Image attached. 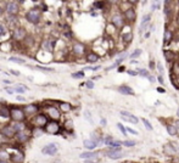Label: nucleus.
<instances>
[{
  "label": "nucleus",
  "mask_w": 179,
  "mask_h": 163,
  "mask_svg": "<svg viewBox=\"0 0 179 163\" xmlns=\"http://www.w3.org/2000/svg\"><path fill=\"white\" fill-rule=\"evenodd\" d=\"M177 22H178V25H179V16H178V19H177Z\"/></svg>",
  "instance_id": "nucleus-62"
},
{
  "label": "nucleus",
  "mask_w": 179,
  "mask_h": 163,
  "mask_svg": "<svg viewBox=\"0 0 179 163\" xmlns=\"http://www.w3.org/2000/svg\"><path fill=\"white\" fill-rule=\"evenodd\" d=\"M10 73L13 74V76H20V72H18V71H15V70H10Z\"/></svg>",
  "instance_id": "nucleus-50"
},
{
  "label": "nucleus",
  "mask_w": 179,
  "mask_h": 163,
  "mask_svg": "<svg viewBox=\"0 0 179 163\" xmlns=\"http://www.w3.org/2000/svg\"><path fill=\"white\" fill-rule=\"evenodd\" d=\"M112 23L113 26H116L117 28H122V27H124V17L121 13H114L112 16Z\"/></svg>",
  "instance_id": "nucleus-5"
},
{
  "label": "nucleus",
  "mask_w": 179,
  "mask_h": 163,
  "mask_svg": "<svg viewBox=\"0 0 179 163\" xmlns=\"http://www.w3.org/2000/svg\"><path fill=\"white\" fill-rule=\"evenodd\" d=\"M143 123H144L145 128L148 129V130H152V125H151V123H150V122L146 119V118H143Z\"/></svg>",
  "instance_id": "nucleus-34"
},
{
  "label": "nucleus",
  "mask_w": 179,
  "mask_h": 163,
  "mask_svg": "<svg viewBox=\"0 0 179 163\" xmlns=\"http://www.w3.org/2000/svg\"><path fill=\"white\" fill-rule=\"evenodd\" d=\"M37 111H38V107H37L35 105H28V106L25 107L26 113H37Z\"/></svg>",
  "instance_id": "nucleus-23"
},
{
  "label": "nucleus",
  "mask_w": 179,
  "mask_h": 163,
  "mask_svg": "<svg viewBox=\"0 0 179 163\" xmlns=\"http://www.w3.org/2000/svg\"><path fill=\"white\" fill-rule=\"evenodd\" d=\"M119 115H121L123 121L130 122V123H133V124H138V123H139V118H138L136 116L133 115V113L128 112V111H121V112H119Z\"/></svg>",
  "instance_id": "nucleus-3"
},
{
  "label": "nucleus",
  "mask_w": 179,
  "mask_h": 163,
  "mask_svg": "<svg viewBox=\"0 0 179 163\" xmlns=\"http://www.w3.org/2000/svg\"><path fill=\"white\" fill-rule=\"evenodd\" d=\"M60 107H61L62 111H70L71 110V105H70V103H61V106H60Z\"/></svg>",
  "instance_id": "nucleus-38"
},
{
  "label": "nucleus",
  "mask_w": 179,
  "mask_h": 163,
  "mask_svg": "<svg viewBox=\"0 0 179 163\" xmlns=\"http://www.w3.org/2000/svg\"><path fill=\"white\" fill-rule=\"evenodd\" d=\"M57 151H59V147H57V145L54 144V142L44 146L43 150H42V152L44 153V155H49V156H55L57 153Z\"/></svg>",
  "instance_id": "nucleus-4"
},
{
  "label": "nucleus",
  "mask_w": 179,
  "mask_h": 163,
  "mask_svg": "<svg viewBox=\"0 0 179 163\" xmlns=\"http://www.w3.org/2000/svg\"><path fill=\"white\" fill-rule=\"evenodd\" d=\"M166 129H167V133L169 135H172V136H176V135L178 134V130H177V128L174 125H167Z\"/></svg>",
  "instance_id": "nucleus-22"
},
{
  "label": "nucleus",
  "mask_w": 179,
  "mask_h": 163,
  "mask_svg": "<svg viewBox=\"0 0 179 163\" xmlns=\"http://www.w3.org/2000/svg\"><path fill=\"white\" fill-rule=\"evenodd\" d=\"M47 123H48V121H47V118H45V116H43V115H40V116H38L35 118V124L37 125L43 127V125H45Z\"/></svg>",
  "instance_id": "nucleus-16"
},
{
  "label": "nucleus",
  "mask_w": 179,
  "mask_h": 163,
  "mask_svg": "<svg viewBox=\"0 0 179 163\" xmlns=\"http://www.w3.org/2000/svg\"><path fill=\"white\" fill-rule=\"evenodd\" d=\"M99 60V55L98 54H95V52H90L87 55V61L90 62V63H94Z\"/></svg>",
  "instance_id": "nucleus-17"
},
{
  "label": "nucleus",
  "mask_w": 179,
  "mask_h": 163,
  "mask_svg": "<svg viewBox=\"0 0 179 163\" xmlns=\"http://www.w3.org/2000/svg\"><path fill=\"white\" fill-rule=\"evenodd\" d=\"M59 130H60V127L56 122H51V123H49L47 125V132L51 133V134H57Z\"/></svg>",
  "instance_id": "nucleus-11"
},
{
  "label": "nucleus",
  "mask_w": 179,
  "mask_h": 163,
  "mask_svg": "<svg viewBox=\"0 0 179 163\" xmlns=\"http://www.w3.org/2000/svg\"><path fill=\"white\" fill-rule=\"evenodd\" d=\"M6 34V29L1 23H0V35H5Z\"/></svg>",
  "instance_id": "nucleus-43"
},
{
  "label": "nucleus",
  "mask_w": 179,
  "mask_h": 163,
  "mask_svg": "<svg viewBox=\"0 0 179 163\" xmlns=\"http://www.w3.org/2000/svg\"><path fill=\"white\" fill-rule=\"evenodd\" d=\"M0 163H5V161H0Z\"/></svg>",
  "instance_id": "nucleus-63"
},
{
  "label": "nucleus",
  "mask_w": 179,
  "mask_h": 163,
  "mask_svg": "<svg viewBox=\"0 0 179 163\" xmlns=\"http://www.w3.org/2000/svg\"><path fill=\"white\" fill-rule=\"evenodd\" d=\"M164 57H166V60H167L168 62H171V60L173 58V52L166 50V51H164Z\"/></svg>",
  "instance_id": "nucleus-33"
},
{
  "label": "nucleus",
  "mask_w": 179,
  "mask_h": 163,
  "mask_svg": "<svg viewBox=\"0 0 179 163\" xmlns=\"http://www.w3.org/2000/svg\"><path fill=\"white\" fill-rule=\"evenodd\" d=\"M15 130H13V128L11 125H6V127H4V128L1 129V134L4 135V136H6V138H13L15 136Z\"/></svg>",
  "instance_id": "nucleus-9"
},
{
  "label": "nucleus",
  "mask_w": 179,
  "mask_h": 163,
  "mask_svg": "<svg viewBox=\"0 0 179 163\" xmlns=\"http://www.w3.org/2000/svg\"><path fill=\"white\" fill-rule=\"evenodd\" d=\"M177 116L179 117V107H178V110H177Z\"/></svg>",
  "instance_id": "nucleus-60"
},
{
  "label": "nucleus",
  "mask_w": 179,
  "mask_h": 163,
  "mask_svg": "<svg viewBox=\"0 0 179 163\" xmlns=\"http://www.w3.org/2000/svg\"><path fill=\"white\" fill-rule=\"evenodd\" d=\"M84 117L89 121V123H90V124H93V118H91V116H90V112H89V111H84Z\"/></svg>",
  "instance_id": "nucleus-37"
},
{
  "label": "nucleus",
  "mask_w": 179,
  "mask_h": 163,
  "mask_svg": "<svg viewBox=\"0 0 179 163\" xmlns=\"http://www.w3.org/2000/svg\"><path fill=\"white\" fill-rule=\"evenodd\" d=\"M122 40L124 43H130L133 40V33L132 32H127V33H123L122 34Z\"/></svg>",
  "instance_id": "nucleus-19"
},
{
  "label": "nucleus",
  "mask_w": 179,
  "mask_h": 163,
  "mask_svg": "<svg viewBox=\"0 0 179 163\" xmlns=\"http://www.w3.org/2000/svg\"><path fill=\"white\" fill-rule=\"evenodd\" d=\"M83 145H84V147H85V148H88V150H94V148H95L96 146H98V144H96L95 141H93V140H91V139L84 140Z\"/></svg>",
  "instance_id": "nucleus-12"
},
{
  "label": "nucleus",
  "mask_w": 179,
  "mask_h": 163,
  "mask_svg": "<svg viewBox=\"0 0 179 163\" xmlns=\"http://www.w3.org/2000/svg\"><path fill=\"white\" fill-rule=\"evenodd\" d=\"M117 90L119 94H123V95H134V90L130 87H128V85H121V87L117 88Z\"/></svg>",
  "instance_id": "nucleus-10"
},
{
  "label": "nucleus",
  "mask_w": 179,
  "mask_h": 163,
  "mask_svg": "<svg viewBox=\"0 0 179 163\" xmlns=\"http://www.w3.org/2000/svg\"><path fill=\"white\" fill-rule=\"evenodd\" d=\"M108 146L113 148V147H119V146H122V141H119V140H112V141H110L108 144Z\"/></svg>",
  "instance_id": "nucleus-28"
},
{
  "label": "nucleus",
  "mask_w": 179,
  "mask_h": 163,
  "mask_svg": "<svg viewBox=\"0 0 179 163\" xmlns=\"http://www.w3.org/2000/svg\"><path fill=\"white\" fill-rule=\"evenodd\" d=\"M106 156L111 160H121L122 157H124V152H122L121 147H113L106 151Z\"/></svg>",
  "instance_id": "nucleus-2"
},
{
  "label": "nucleus",
  "mask_w": 179,
  "mask_h": 163,
  "mask_svg": "<svg viewBox=\"0 0 179 163\" xmlns=\"http://www.w3.org/2000/svg\"><path fill=\"white\" fill-rule=\"evenodd\" d=\"M158 5H160V3H158V1H155V3H152V6H151V10L154 11V10H156V9H158V7H160Z\"/></svg>",
  "instance_id": "nucleus-45"
},
{
  "label": "nucleus",
  "mask_w": 179,
  "mask_h": 163,
  "mask_svg": "<svg viewBox=\"0 0 179 163\" xmlns=\"http://www.w3.org/2000/svg\"><path fill=\"white\" fill-rule=\"evenodd\" d=\"M98 162H99L98 158H90V160H88L85 163H98Z\"/></svg>",
  "instance_id": "nucleus-47"
},
{
  "label": "nucleus",
  "mask_w": 179,
  "mask_h": 163,
  "mask_svg": "<svg viewBox=\"0 0 179 163\" xmlns=\"http://www.w3.org/2000/svg\"><path fill=\"white\" fill-rule=\"evenodd\" d=\"M6 10H7V12L10 13V15H16V13L18 12V10H20V6H18V3H16V1L7 3V5H6Z\"/></svg>",
  "instance_id": "nucleus-7"
},
{
  "label": "nucleus",
  "mask_w": 179,
  "mask_h": 163,
  "mask_svg": "<svg viewBox=\"0 0 179 163\" xmlns=\"http://www.w3.org/2000/svg\"><path fill=\"white\" fill-rule=\"evenodd\" d=\"M149 67H150L151 70H154V68H155V62H154V61H150V65H149Z\"/></svg>",
  "instance_id": "nucleus-53"
},
{
  "label": "nucleus",
  "mask_w": 179,
  "mask_h": 163,
  "mask_svg": "<svg viewBox=\"0 0 179 163\" xmlns=\"http://www.w3.org/2000/svg\"><path fill=\"white\" fill-rule=\"evenodd\" d=\"M172 38H173V33H172V32L169 30V29H166V32H164V37H163L164 43L168 44V43L172 40Z\"/></svg>",
  "instance_id": "nucleus-20"
},
{
  "label": "nucleus",
  "mask_w": 179,
  "mask_h": 163,
  "mask_svg": "<svg viewBox=\"0 0 179 163\" xmlns=\"http://www.w3.org/2000/svg\"><path fill=\"white\" fill-rule=\"evenodd\" d=\"M11 158H12V161L16 162V163H18V162L22 161V156H21V155H13V156H11Z\"/></svg>",
  "instance_id": "nucleus-39"
},
{
  "label": "nucleus",
  "mask_w": 179,
  "mask_h": 163,
  "mask_svg": "<svg viewBox=\"0 0 179 163\" xmlns=\"http://www.w3.org/2000/svg\"><path fill=\"white\" fill-rule=\"evenodd\" d=\"M157 91L158 93H166V90H164L163 88H157Z\"/></svg>",
  "instance_id": "nucleus-56"
},
{
  "label": "nucleus",
  "mask_w": 179,
  "mask_h": 163,
  "mask_svg": "<svg viewBox=\"0 0 179 163\" xmlns=\"http://www.w3.org/2000/svg\"><path fill=\"white\" fill-rule=\"evenodd\" d=\"M84 71H79V72H76V73L72 74V78L75 79H81V78H84Z\"/></svg>",
  "instance_id": "nucleus-31"
},
{
  "label": "nucleus",
  "mask_w": 179,
  "mask_h": 163,
  "mask_svg": "<svg viewBox=\"0 0 179 163\" xmlns=\"http://www.w3.org/2000/svg\"><path fill=\"white\" fill-rule=\"evenodd\" d=\"M40 16H42V13H40V10L39 9H31V10L27 12V15H26V19L28 22H31V23H34L37 25L38 22L40 21Z\"/></svg>",
  "instance_id": "nucleus-1"
},
{
  "label": "nucleus",
  "mask_w": 179,
  "mask_h": 163,
  "mask_svg": "<svg viewBox=\"0 0 179 163\" xmlns=\"http://www.w3.org/2000/svg\"><path fill=\"white\" fill-rule=\"evenodd\" d=\"M123 71H124V67H119L118 68V72H123Z\"/></svg>",
  "instance_id": "nucleus-58"
},
{
  "label": "nucleus",
  "mask_w": 179,
  "mask_h": 163,
  "mask_svg": "<svg viewBox=\"0 0 179 163\" xmlns=\"http://www.w3.org/2000/svg\"><path fill=\"white\" fill-rule=\"evenodd\" d=\"M49 113H50V116H51V117H54V118H59V117H60L59 111L56 110V108H54V107L49 108Z\"/></svg>",
  "instance_id": "nucleus-29"
},
{
  "label": "nucleus",
  "mask_w": 179,
  "mask_h": 163,
  "mask_svg": "<svg viewBox=\"0 0 179 163\" xmlns=\"http://www.w3.org/2000/svg\"><path fill=\"white\" fill-rule=\"evenodd\" d=\"M122 145L123 146H126V147H133V146H135L136 145V142L132 141V140H126V141H122Z\"/></svg>",
  "instance_id": "nucleus-32"
},
{
  "label": "nucleus",
  "mask_w": 179,
  "mask_h": 163,
  "mask_svg": "<svg viewBox=\"0 0 179 163\" xmlns=\"http://www.w3.org/2000/svg\"><path fill=\"white\" fill-rule=\"evenodd\" d=\"M25 35H26V30H25L23 28H17V29L15 30V33H13V37H15L17 40L23 39Z\"/></svg>",
  "instance_id": "nucleus-13"
},
{
  "label": "nucleus",
  "mask_w": 179,
  "mask_h": 163,
  "mask_svg": "<svg viewBox=\"0 0 179 163\" xmlns=\"http://www.w3.org/2000/svg\"><path fill=\"white\" fill-rule=\"evenodd\" d=\"M117 128H118L119 130H121V133H122L123 135H127V133H126L127 130H126V128H124V127H123L121 123H117Z\"/></svg>",
  "instance_id": "nucleus-41"
},
{
  "label": "nucleus",
  "mask_w": 179,
  "mask_h": 163,
  "mask_svg": "<svg viewBox=\"0 0 179 163\" xmlns=\"http://www.w3.org/2000/svg\"><path fill=\"white\" fill-rule=\"evenodd\" d=\"M16 99H17V100H18V101H26V99H25L23 96H17Z\"/></svg>",
  "instance_id": "nucleus-55"
},
{
  "label": "nucleus",
  "mask_w": 179,
  "mask_h": 163,
  "mask_svg": "<svg viewBox=\"0 0 179 163\" xmlns=\"http://www.w3.org/2000/svg\"><path fill=\"white\" fill-rule=\"evenodd\" d=\"M73 51H75V54H77V55H82V54L84 52V45L75 44L73 45Z\"/></svg>",
  "instance_id": "nucleus-15"
},
{
  "label": "nucleus",
  "mask_w": 179,
  "mask_h": 163,
  "mask_svg": "<svg viewBox=\"0 0 179 163\" xmlns=\"http://www.w3.org/2000/svg\"><path fill=\"white\" fill-rule=\"evenodd\" d=\"M37 68L40 70V71H45V72H50V71H53V68H48V67H42V66H38Z\"/></svg>",
  "instance_id": "nucleus-44"
},
{
  "label": "nucleus",
  "mask_w": 179,
  "mask_h": 163,
  "mask_svg": "<svg viewBox=\"0 0 179 163\" xmlns=\"http://www.w3.org/2000/svg\"><path fill=\"white\" fill-rule=\"evenodd\" d=\"M10 116L13 121L18 122V121H22L25 118V112L22 110H20V108H12L10 111Z\"/></svg>",
  "instance_id": "nucleus-6"
},
{
  "label": "nucleus",
  "mask_w": 179,
  "mask_h": 163,
  "mask_svg": "<svg viewBox=\"0 0 179 163\" xmlns=\"http://www.w3.org/2000/svg\"><path fill=\"white\" fill-rule=\"evenodd\" d=\"M157 68H158V72H160V73H163V67H162V65H161V63H157Z\"/></svg>",
  "instance_id": "nucleus-48"
},
{
  "label": "nucleus",
  "mask_w": 179,
  "mask_h": 163,
  "mask_svg": "<svg viewBox=\"0 0 179 163\" xmlns=\"http://www.w3.org/2000/svg\"><path fill=\"white\" fill-rule=\"evenodd\" d=\"M174 127L177 128V130H179V119H177V121H176V125H174Z\"/></svg>",
  "instance_id": "nucleus-57"
},
{
  "label": "nucleus",
  "mask_w": 179,
  "mask_h": 163,
  "mask_svg": "<svg viewBox=\"0 0 179 163\" xmlns=\"http://www.w3.org/2000/svg\"><path fill=\"white\" fill-rule=\"evenodd\" d=\"M43 48H44L47 51H53V50H54V42H50V40H47V42H44Z\"/></svg>",
  "instance_id": "nucleus-24"
},
{
  "label": "nucleus",
  "mask_w": 179,
  "mask_h": 163,
  "mask_svg": "<svg viewBox=\"0 0 179 163\" xmlns=\"http://www.w3.org/2000/svg\"><path fill=\"white\" fill-rule=\"evenodd\" d=\"M0 117L3 118H9L10 117V110L7 107H1L0 108Z\"/></svg>",
  "instance_id": "nucleus-21"
},
{
  "label": "nucleus",
  "mask_w": 179,
  "mask_h": 163,
  "mask_svg": "<svg viewBox=\"0 0 179 163\" xmlns=\"http://www.w3.org/2000/svg\"><path fill=\"white\" fill-rule=\"evenodd\" d=\"M5 90H6V93H9V94H13L15 91H13V89H11V88H5Z\"/></svg>",
  "instance_id": "nucleus-52"
},
{
  "label": "nucleus",
  "mask_w": 179,
  "mask_h": 163,
  "mask_svg": "<svg viewBox=\"0 0 179 163\" xmlns=\"http://www.w3.org/2000/svg\"><path fill=\"white\" fill-rule=\"evenodd\" d=\"M123 17H124L126 20H128V22H134L136 19V12L133 7H129L128 10L124 11V16Z\"/></svg>",
  "instance_id": "nucleus-8"
},
{
  "label": "nucleus",
  "mask_w": 179,
  "mask_h": 163,
  "mask_svg": "<svg viewBox=\"0 0 179 163\" xmlns=\"http://www.w3.org/2000/svg\"><path fill=\"white\" fill-rule=\"evenodd\" d=\"M126 130H127V132H129L130 134H133V135H138V132H136V130L129 128V127H128V128H126Z\"/></svg>",
  "instance_id": "nucleus-46"
},
{
  "label": "nucleus",
  "mask_w": 179,
  "mask_h": 163,
  "mask_svg": "<svg viewBox=\"0 0 179 163\" xmlns=\"http://www.w3.org/2000/svg\"><path fill=\"white\" fill-rule=\"evenodd\" d=\"M85 87L88 88V89H93L94 88V83H93V80H88L85 83Z\"/></svg>",
  "instance_id": "nucleus-42"
},
{
  "label": "nucleus",
  "mask_w": 179,
  "mask_h": 163,
  "mask_svg": "<svg viewBox=\"0 0 179 163\" xmlns=\"http://www.w3.org/2000/svg\"><path fill=\"white\" fill-rule=\"evenodd\" d=\"M13 91H17V93H21V94H23L26 91V88L25 87H21V85H17V87L13 89Z\"/></svg>",
  "instance_id": "nucleus-36"
},
{
  "label": "nucleus",
  "mask_w": 179,
  "mask_h": 163,
  "mask_svg": "<svg viewBox=\"0 0 179 163\" xmlns=\"http://www.w3.org/2000/svg\"><path fill=\"white\" fill-rule=\"evenodd\" d=\"M94 7H96V9H104L105 7V3L96 1V3H94Z\"/></svg>",
  "instance_id": "nucleus-40"
},
{
  "label": "nucleus",
  "mask_w": 179,
  "mask_h": 163,
  "mask_svg": "<svg viewBox=\"0 0 179 163\" xmlns=\"http://www.w3.org/2000/svg\"><path fill=\"white\" fill-rule=\"evenodd\" d=\"M144 37H145V38H149V37H150V33H146V34L144 35Z\"/></svg>",
  "instance_id": "nucleus-59"
},
{
  "label": "nucleus",
  "mask_w": 179,
  "mask_h": 163,
  "mask_svg": "<svg viewBox=\"0 0 179 163\" xmlns=\"http://www.w3.org/2000/svg\"><path fill=\"white\" fill-rule=\"evenodd\" d=\"M163 151L166 152V153H168V155H173V153L177 152L176 147H174L172 144H166V145H164V146H163Z\"/></svg>",
  "instance_id": "nucleus-14"
},
{
  "label": "nucleus",
  "mask_w": 179,
  "mask_h": 163,
  "mask_svg": "<svg viewBox=\"0 0 179 163\" xmlns=\"http://www.w3.org/2000/svg\"><path fill=\"white\" fill-rule=\"evenodd\" d=\"M9 60L12 61V62H17V63H25L26 62L23 58H18V57H10Z\"/></svg>",
  "instance_id": "nucleus-35"
},
{
  "label": "nucleus",
  "mask_w": 179,
  "mask_h": 163,
  "mask_svg": "<svg viewBox=\"0 0 179 163\" xmlns=\"http://www.w3.org/2000/svg\"><path fill=\"white\" fill-rule=\"evenodd\" d=\"M11 127L13 128V130H15L16 133H20V132H22V130L25 129V124H22V123H15Z\"/></svg>",
  "instance_id": "nucleus-26"
},
{
  "label": "nucleus",
  "mask_w": 179,
  "mask_h": 163,
  "mask_svg": "<svg viewBox=\"0 0 179 163\" xmlns=\"http://www.w3.org/2000/svg\"><path fill=\"white\" fill-rule=\"evenodd\" d=\"M136 73L139 74V76H141V77H144V78H149V72H148V70H144V68H139V70H136Z\"/></svg>",
  "instance_id": "nucleus-27"
},
{
  "label": "nucleus",
  "mask_w": 179,
  "mask_h": 163,
  "mask_svg": "<svg viewBox=\"0 0 179 163\" xmlns=\"http://www.w3.org/2000/svg\"><path fill=\"white\" fill-rule=\"evenodd\" d=\"M100 124H101V125H106V119L101 118V121H100Z\"/></svg>",
  "instance_id": "nucleus-54"
},
{
  "label": "nucleus",
  "mask_w": 179,
  "mask_h": 163,
  "mask_svg": "<svg viewBox=\"0 0 179 163\" xmlns=\"http://www.w3.org/2000/svg\"><path fill=\"white\" fill-rule=\"evenodd\" d=\"M3 13V9H1V6H0V15Z\"/></svg>",
  "instance_id": "nucleus-61"
},
{
  "label": "nucleus",
  "mask_w": 179,
  "mask_h": 163,
  "mask_svg": "<svg viewBox=\"0 0 179 163\" xmlns=\"http://www.w3.org/2000/svg\"><path fill=\"white\" fill-rule=\"evenodd\" d=\"M81 158H88V160H90V158H96L98 157V152H83L79 155Z\"/></svg>",
  "instance_id": "nucleus-18"
},
{
  "label": "nucleus",
  "mask_w": 179,
  "mask_h": 163,
  "mask_svg": "<svg viewBox=\"0 0 179 163\" xmlns=\"http://www.w3.org/2000/svg\"><path fill=\"white\" fill-rule=\"evenodd\" d=\"M141 54H143L141 49H135V50L129 55V57H130V58H138V57H139V56L141 55Z\"/></svg>",
  "instance_id": "nucleus-30"
},
{
  "label": "nucleus",
  "mask_w": 179,
  "mask_h": 163,
  "mask_svg": "<svg viewBox=\"0 0 179 163\" xmlns=\"http://www.w3.org/2000/svg\"><path fill=\"white\" fill-rule=\"evenodd\" d=\"M17 139H18V141L25 142L28 140V135H26L25 132H20V133H17Z\"/></svg>",
  "instance_id": "nucleus-25"
},
{
  "label": "nucleus",
  "mask_w": 179,
  "mask_h": 163,
  "mask_svg": "<svg viewBox=\"0 0 179 163\" xmlns=\"http://www.w3.org/2000/svg\"><path fill=\"white\" fill-rule=\"evenodd\" d=\"M157 80H158V83H160V84H164V80H163V78H162V76H158Z\"/></svg>",
  "instance_id": "nucleus-51"
},
{
  "label": "nucleus",
  "mask_w": 179,
  "mask_h": 163,
  "mask_svg": "<svg viewBox=\"0 0 179 163\" xmlns=\"http://www.w3.org/2000/svg\"><path fill=\"white\" fill-rule=\"evenodd\" d=\"M128 74H129V76H133V77H134V76H138L136 71H132V70H129V71H128Z\"/></svg>",
  "instance_id": "nucleus-49"
}]
</instances>
